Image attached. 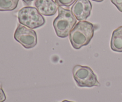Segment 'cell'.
Segmentation results:
<instances>
[{
  "label": "cell",
  "mask_w": 122,
  "mask_h": 102,
  "mask_svg": "<svg viewBox=\"0 0 122 102\" xmlns=\"http://www.w3.org/2000/svg\"><path fill=\"white\" fill-rule=\"evenodd\" d=\"M95 26L87 21H79L69 34V39L73 47L79 50L88 45L94 37Z\"/></svg>",
  "instance_id": "cell-1"
},
{
  "label": "cell",
  "mask_w": 122,
  "mask_h": 102,
  "mask_svg": "<svg viewBox=\"0 0 122 102\" xmlns=\"http://www.w3.org/2000/svg\"><path fill=\"white\" fill-rule=\"evenodd\" d=\"M58 11V16L53 21L54 28L58 37L66 38L77 23V19L70 10L59 6Z\"/></svg>",
  "instance_id": "cell-2"
},
{
  "label": "cell",
  "mask_w": 122,
  "mask_h": 102,
  "mask_svg": "<svg viewBox=\"0 0 122 102\" xmlns=\"http://www.w3.org/2000/svg\"><path fill=\"white\" fill-rule=\"evenodd\" d=\"M18 20L21 25L30 29H36L45 24V20L36 8L27 6L18 12Z\"/></svg>",
  "instance_id": "cell-3"
},
{
  "label": "cell",
  "mask_w": 122,
  "mask_h": 102,
  "mask_svg": "<svg viewBox=\"0 0 122 102\" xmlns=\"http://www.w3.org/2000/svg\"><path fill=\"white\" fill-rule=\"evenodd\" d=\"M72 72L74 80L78 87L91 88L100 86L97 75L89 67L76 65Z\"/></svg>",
  "instance_id": "cell-4"
},
{
  "label": "cell",
  "mask_w": 122,
  "mask_h": 102,
  "mask_svg": "<svg viewBox=\"0 0 122 102\" xmlns=\"http://www.w3.org/2000/svg\"><path fill=\"white\" fill-rule=\"evenodd\" d=\"M14 38L26 49H30L36 45L38 42L36 32L32 29L19 25L14 33Z\"/></svg>",
  "instance_id": "cell-5"
},
{
  "label": "cell",
  "mask_w": 122,
  "mask_h": 102,
  "mask_svg": "<svg viewBox=\"0 0 122 102\" xmlns=\"http://www.w3.org/2000/svg\"><path fill=\"white\" fill-rule=\"evenodd\" d=\"M92 4L89 0H76L73 4L71 11L79 21H85L90 16Z\"/></svg>",
  "instance_id": "cell-6"
},
{
  "label": "cell",
  "mask_w": 122,
  "mask_h": 102,
  "mask_svg": "<svg viewBox=\"0 0 122 102\" xmlns=\"http://www.w3.org/2000/svg\"><path fill=\"white\" fill-rule=\"evenodd\" d=\"M34 5L38 11L45 16L54 15L59 7L53 0H35Z\"/></svg>",
  "instance_id": "cell-7"
},
{
  "label": "cell",
  "mask_w": 122,
  "mask_h": 102,
  "mask_svg": "<svg viewBox=\"0 0 122 102\" xmlns=\"http://www.w3.org/2000/svg\"><path fill=\"white\" fill-rule=\"evenodd\" d=\"M110 47L116 52H122V26L114 30L112 33Z\"/></svg>",
  "instance_id": "cell-8"
},
{
  "label": "cell",
  "mask_w": 122,
  "mask_h": 102,
  "mask_svg": "<svg viewBox=\"0 0 122 102\" xmlns=\"http://www.w3.org/2000/svg\"><path fill=\"white\" fill-rule=\"evenodd\" d=\"M19 0H0V11H13L17 7Z\"/></svg>",
  "instance_id": "cell-9"
},
{
  "label": "cell",
  "mask_w": 122,
  "mask_h": 102,
  "mask_svg": "<svg viewBox=\"0 0 122 102\" xmlns=\"http://www.w3.org/2000/svg\"><path fill=\"white\" fill-rule=\"evenodd\" d=\"M76 0H55V2L60 7H69L73 4Z\"/></svg>",
  "instance_id": "cell-10"
},
{
  "label": "cell",
  "mask_w": 122,
  "mask_h": 102,
  "mask_svg": "<svg viewBox=\"0 0 122 102\" xmlns=\"http://www.w3.org/2000/svg\"><path fill=\"white\" fill-rule=\"evenodd\" d=\"M110 1L117 7L119 11L122 13V0H110Z\"/></svg>",
  "instance_id": "cell-11"
},
{
  "label": "cell",
  "mask_w": 122,
  "mask_h": 102,
  "mask_svg": "<svg viewBox=\"0 0 122 102\" xmlns=\"http://www.w3.org/2000/svg\"><path fill=\"white\" fill-rule=\"evenodd\" d=\"M6 100V96L2 89V87L0 86V102H4Z\"/></svg>",
  "instance_id": "cell-12"
},
{
  "label": "cell",
  "mask_w": 122,
  "mask_h": 102,
  "mask_svg": "<svg viewBox=\"0 0 122 102\" xmlns=\"http://www.w3.org/2000/svg\"><path fill=\"white\" fill-rule=\"evenodd\" d=\"M22 1H23V2L25 4L27 5H30L31 2H32V1H35V0H22Z\"/></svg>",
  "instance_id": "cell-13"
},
{
  "label": "cell",
  "mask_w": 122,
  "mask_h": 102,
  "mask_svg": "<svg viewBox=\"0 0 122 102\" xmlns=\"http://www.w3.org/2000/svg\"><path fill=\"white\" fill-rule=\"evenodd\" d=\"M93 1H95V2H102V1H104V0H92Z\"/></svg>",
  "instance_id": "cell-14"
},
{
  "label": "cell",
  "mask_w": 122,
  "mask_h": 102,
  "mask_svg": "<svg viewBox=\"0 0 122 102\" xmlns=\"http://www.w3.org/2000/svg\"><path fill=\"white\" fill-rule=\"evenodd\" d=\"M61 102H71V101H69V100H63V101Z\"/></svg>",
  "instance_id": "cell-15"
}]
</instances>
